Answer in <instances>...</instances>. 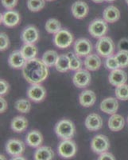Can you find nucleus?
Here are the masks:
<instances>
[{
    "label": "nucleus",
    "instance_id": "36",
    "mask_svg": "<svg viewBox=\"0 0 128 160\" xmlns=\"http://www.w3.org/2000/svg\"><path fill=\"white\" fill-rule=\"evenodd\" d=\"M10 45V40L7 35L6 33H1L0 34V50L3 51L8 48Z\"/></svg>",
    "mask_w": 128,
    "mask_h": 160
},
{
    "label": "nucleus",
    "instance_id": "1",
    "mask_svg": "<svg viewBox=\"0 0 128 160\" xmlns=\"http://www.w3.org/2000/svg\"><path fill=\"white\" fill-rule=\"evenodd\" d=\"M22 75L30 83L38 84L46 79L49 70L42 60L35 58L26 61L22 68Z\"/></svg>",
    "mask_w": 128,
    "mask_h": 160
},
{
    "label": "nucleus",
    "instance_id": "14",
    "mask_svg": "<svg viewBox=\"0 0 128 160\" xmlns=\"http://www.w3.org/2000/svg\"><path fill=\"white\" fill-rule=\"evenodd\" d=\"M1 22L7 28H14L20 22L19 13L16 11H7L1 15Z\"/></svg>",
    "mask_w": 128,
    "mask_h": 160
},
{
    "label": "nucleus",
    "instance_id": "25",
    "mask_svg": "<svg viewBox=\"0 0 128 160\" xmlns=\"http://www.w3.org/2000/svg\"><path fill=\"white\" fill-rule=\"evenodd\" d=\"M11 129L17 133H22L28 127L27 119L23 116H16L11 121Z\"/></svg>",
    "mask_w": 128,
    "mask_h": 160
},
{
    "label": "nucleus",
    "instance_id": "26",
    "mask_svg": "<svg viewBox=\"0 0 128 160\" xmlns=\"http://www.w3.org/2000/svg\"><path fill=\"white\" fill-rule=\"evenodd\" d=\"M55 67H56L57 71L62 73L66 72L70 70V60L68 55L62 54L59 55Z\"/></svg>",
    "mask_w": 128,
    "mask_h": 160
},
{
    "label": "nucleus",
    "instance_id": "31",
    "mask_svg": "<svg viewBox=\"0 0 128 160\" xmlns=\"http://www.w3.org/2000/svg\"><path fill=\"white\" fill-rule=\"evenodd\" d=\"M45 0H27V8L32 12H38L43 9Z\"/></svg>",
    "mask_w": 128,
    "mask_h": 160
},
{
    "label": "nucleus",
    "instance_id": "38",
    "mask_svg": "<svg viewBox=\"0 0 128 160\" xmlns=\"http://www.w3.org/2000/svg\"><path fill=\"white\" fill-rule=\"evenodd\" d=\"M9 90V84L4 79H1L0 81V95L1 96L4 95Z\"/></svg>",
    "mask_w": 128,
    "mask_h": 160
},
{
    "label": "nucleus",
    "instance_id": "34",
    "mask_svg": "<svg viewBox=\"0 0 128 160\" xmlns=\"http://www.w3.org/2000/svg\"><path fill=\"white\" fill-rule=\"evenodd\" d=\"M116 58L117 59L120 68H125L128 67V51H119L116 54Z\"/></svg>",
    "mask_w": 128,
    "mask_h": 160
},
{
    "label": "nucleus",
    "instance_id": "29",
    "mask_svg": "<svg viewBox=\"0 0 128 160\" xmlns=\"http://www.w3.org/2000/svg\"><path fill=\"white\" fill-rule=\"evenodd\" d=\"M45 30L49 34H54L59 32L62 30V24L56 18H49L45 23Z\"/></svg>",
    "mask_w": 128,
    "mask_h": 160
},
{
    "label": "nucleus",
    "instance_id": "11",
    "mask_svg": "<svg viewBox=\"0 0 128 160\" xmlns=\"http://www.w3.org/2000/svg\"><path fill=\"white\" fill-rule=\"evenodd\" d=\"M6 151L12 156H20L25 151V144L19 139H10L6 145Z\"/></svg>",
    "mask_w": 128,
    "mask_h": 160
},
{
    "label": "nucleus",
    "instance_id": "27",
    "mask_svg": "<svg viewBox=\"0 0 128 160\" xmlns=\"http://www.w3.org/2000/svg\"><path fill=\"white\" fill-rule=\"evenodd\" d=\"M20 51L26 61L35 58L38 54V48L34 44H24Z\"/></svg>",
    "mask_w": 128,
    "mask_h": 160
},
{
    "label": "nucleus",
    "instance_id": "2",
    "mask_svg": "<svg viewBox=\"0 0 128 160\" xmlns=\"http://www.w3.org/2000/svg\"><path fill=\"white\" fill-rule=\"evenodd\" d=\"M75 126L73 122L69 119H62L57 123L55 132L59 138L63 140L70 139L75 134Z\"/></svg>",
    "mask_w": 128,
    "mask_h": 160
},
{
    "label": "nucleus",
    "instance_id": "48",
    "mask_svg": "<svg viewBox=\"0 0 128 160\" xmlns=\"http://www.w3.org/2000/svg\"><path fill=\"white\" fill-rule=\"evenodd\" d=\"M127 122H128V117H127Z\"/></svg>",
    "mask_w": 128,
    "mask_h": 160
},
{
    "label": "nucleus",
    "instance_id": "12",
    "mask_svg": "<svg viewBox=\"0 0 128 160\" xmlns=\"http://www.w3.org/2000/svg\"><path fill=\"white\" fill-rule=\"evenodd\" d=\"M21 38L25 44H34L39 38V33L34 26H28L22 31Z\"/></svg>",
    "mask_w": 128,
    "mask_h": 160
},
{
    "label": "nucleus",
    "instance_id": "6",
    "mask_svg": "<svg viewBox=\"0 0 128 160\" xmlns=\"http://www.w3.org/2000/svg\"><path fill=\"white\" fill-rule=\"evenodd\" d=\"M58 154L64 158H70L76 155V145L70 139L63 140L58 145Z\"/></svg>",
    "mask_w": 128,
    "mask_h": 160
},
{
    "label": "nucleus",
    "instance_id": "7",
    "mask_svg": "<svg viewBox=\"0 0 128 160\" xmlns=\"http://www.w3.org/2000/svg\"><path fill=\"white\" fill-rule=\"evenodd\" d=\"M110 148L108 138L103 135H97L92 138L91 142V148L95 153L102 154L106 152Z\"/></svg>",
    "mask_w": 128,
    "mask_h": 160
},
{
    "label": "nucleus",
    "instance_id": "22",
    "mask_svg": "<svg viewBox=\"0 0 128 160\" xmlns=\"http://www.w3.org/2000/svg\"><path fill=\"white\" fill-rule=\"evenodd\" d=\"M125 121L122 115L118 114L112 115L108 120V128L112 131H119L124 128Z\"/></svg>",
    "mask_w": 128,
    "mask_h": 160
},
{
    "label": "nucleus",
    "instance_id": "44",
    "mask_svg": "<svg viewBox=\"0 0 128 160\" xmlns=\"http://www.w3.org/2000/svg\"><path fill=\"white\" fill-rule=\"evenodd\" d=\"M0 160H7V158L3 155H0Z\"/></svg>",
    "mask_w": 128,
    "mask_h": 160
},
{
    "label": "nucleus",
    "instance_id": "16",
    "mask_svg": "<svg viewBox=\"0 0 128 160\" xmlns=\"http://www.w3.org/2000/svg\"><path fill=\"white\" fill-rule=\"evenodd\" d=\"M119 108V102L116 98L110 97L103 99L100 103V110L103 112L108 114V115H114Z\"/></svg>",
    "mask_w": 128,
    "mask_h": 160
},
{
    "label": "nucleus",
    "instance_id": "13",
    "mask_svg": "<svg viewBox=\"0 0 128 160\" xmlns=\"http://www.w3.org/2000/svg\"><path fill=\"white\" fill-rule=\"evenodd\" d=\"M72 14L77 19H82L88 15L89 11V5L84 1H76L72 5Z\"/></svg>",
    "mask_w": 128,
    "mask_h": 160
},
{
    "label": "nucleus",
    "instance_id": "3",
    "mask_svg": "<svg viewBox=\"0 0 128 160\" xmlns=\"http://www.w3.org/2000/svg\"><path fill=\"white\" fill-rule=\"evenodd\" d=\"M115 43L110 37L103 36L99 38L96 44V49L97 53L103 58H108L112 56L115 51Z\"/></svg>",
    "mask_w": 128,
    "mask_h": 160
},
{
    "label": "nucleus",
    "instance_id": "32",
    "mask_svg": "<svg viewBox=\"0 0 128 160\" xmlns=\"http://www.w3.org/2000/svg\"><path fill=\"white\" fill-rule=\"evenodd\" d=\"M67 55H68L69 60H70V70H72V71L80 70L82 62L80 58H79V56H77L76 54H74L72 52H69Z\"/></svg>",
    "mask_w": 128,
    "mask_h": 160
},
{
    "label": "nucleus",
    "instance_id": "23",
    "mask_svg": "<svg viewBox=\"0 0 128 160\" xmlns=\"http://www.w3.org/2000/svg\"><path fill=\"white\" fill-rule=\"evenodd\" d=\"M101 66V59L99 55L96 54H90L85 58V67L87 70L92 71H97Z\"/></svg>",
    "mask_w": 128,
    "mask_h": 160
},
{
    "label": "nucleus",
    "instance_id": "43",
    "mask_svg": "<svg viewBox=\"0 0 128 160\" xmlns=\"http://www.w3.org/2000/svg\"><path fill=\"white\" fill-rule=\"evenodd\" d=\"M92 1H93V2H96V3H101V2H103L105 0H92Z\"/></svg>",
    "mask_w": 128,
    "mask_h": 160
},
{
    "label": "nucleus",
    "instance_id": "33",
    "mask_svg": "<svg viewBox=\"0 0 128 160\" xmlns=\"http://www.w3.org/2000/svg\"><path fill=\"white\" fill-rule=\"evenodd\" d=\"M115 94L118 99L122 100V101H126L128 100V85L127 84H123L119 87H116V89L115 91Z\"/></svg>",
    "mask_w": 128,
    "mask_h": 160
},
{
    "label": "nucleus",
    "instance_id": "35",
    "mask_svg": "<svg viewBox=\"0 0 128 160\" xmlns=\"http://www.w3.org/2000/svg\"><path fill=\"white\" fill-rule=\"evenodd\" d=\"M105 66L107 69L111 70V71H115L120 68L116 56H110L107 58L106 61H105Z\"/></svg>",
    "mask_w": 128,
    "mask_h": 160
},
{
    "label": "nucleus",
    "instance_id": "4",
    "mask_svg": "<svg viewBox=\"0 0 128 160\" xmlns=\"http://www.w3.org/2000/svg\"><path fill=\"white\" fill-rule=\"evenodd\" d=\"M108 31V25L104 19L96 18L93 20L89 26V31L94 38H100L106 35Z\"/></svg>",
    "mask_w": 128,
    "mask_h": 160
},
{
    "label": "nucleus",
    "instance_id": "39",
    "mask_svg": "<svg viewBox=\"0 0 128 160\" xmlns=\"http://www.w3.org/2000/svg\"><path fill=\"white\" fill-rule=\"evenodd\" d=\"M118 48L120 51H128V39L127 38H122L118 44Z\"/></svg>",
    "mask_w": 128,
    "mask_h": 160
},
{
    "label": "nucleus",
    "instance_id": "18",
    "mask_svg": "<svg viewBox=\"0 0 128 160\" xmlns=\"http://www.w3.org/2000/svg\"><path fill=\"white\" fill-rule=\"evenodd\" d=\"M25 62H26V60L24 58L21 51H15L11 52L9 56V58H8V63H9V65L12 68H15V69L23 68Z\"/></svg>",
    "mask_w": 128,
    "mask_h": 160
},
{
    "label": "nucleus",
    "instance_id": "47",
    "mask_svg": "<svg viewBox=\"0 0 128 160\" xmlns=\"http://www.w3.org/2000/svg\"><path fill=\"white\" fill-rule=\"evenodd\" d=\"M125 1H126V2L127 3V5H128V0H125Z\"/></svg>",
    "mask_w": 128,
    "mask_h": 160
},
{
    "label": "nucleus",
    "instance_id": "9",
    "mask_svg": "<svg viewBox=\"0 0 128 160\" xmlns=\"http://www.w3.org/2000/svg\"><path fill=\"white\" fill-rule=\"evenodd\" d=\"M74 51L77 56L87 57L92 51V42L87 38H79L74 43Z\"/></svg>",
    "mask_w": 128,
    "mask_h": 160
},
{
    "label": "nucleus",
    "instance_id": "19",
    "mask_svg": "<svg viewBox=\"0 0 128 160\" xmlns=\"http://www.w3.org/2000/svg\"><path fill=\"white\" fill-rule=\"evenodd\" d=\"M96 95L95 92L91 90H85L80 93L79 96V101L80 105L84 108H90L96 102Z\"/></svg>",
    "mask_w": 128,
    "mask_h": 160
},
{
    "label": "nucleus",
    "instance_id": "37",
    "mask_svg": "<svg viewBox=\"0 0 128 160\" xmlns=\"http://www.w3.org/2000/svg\"><path fill=\"white\" fill-rule=\"evenodd\" d=\"M2 4L6 9L11 11L16 7L18 0H2Z\"/></svg>",
    "mask_w": 128,
    "mask_h": 160
},
{
    "label": "nucleus",
    "instance_id": "17",
    "mask_svg": "<svg viewBox=\"0 0 128 160\" xmlns=\"http://www.w3.org/2000/svg\"><path fill=\"white\" fill-rule=\"evenodd\" d=\"M85 126L87 129L91 131H96L103 127V119L98 114L92 113L85 119Z\"/></svg>",
    "mask_w": 128,
    "mask_h": 160
},
{
    "label": "nucleus",
    "instance_id": "28",
    "mask_svg": "<svg viewBox=\"0 0 128 160\" xmlns=\"http://www.w3.org/2000/svg\"><path fill=\"white\" fill-rule=\"evenodd\" d=\"M58 57H59V55H58L57 51H53V50H49V51H47L46 52L44 53L42 60L48 68H50V67L56 65Z\"/></svg>",
    "mask_w": 128,
    "mask_h": 160
},
{
    "label": "nucleus",
    "instance_id": "10",
    "mask_svg": "<svg viewBox=\"0 0 128 160\" xmlns=\"http://www.w3.org/2000/svg\"><path fill=\"white\" fill-rule=\"evenodd\" d=\"M27 96L34 102H42L46 96V91L40 83L32 84L27 91Z\"/></svg>",
    "mask_w": 128,
    "mask_h": 160
},
{
    "label": "nucleus",
    "instance_id": "8",
    "mask_svg": "<svg viewBox=\"0 0 128 160\" xmlns=\"http://www.w3.org/2000/svg\"><path fill=\"white\" fill-rule=\"evenodd\" d=\"M90 73L87 70H78L72 77V82L73 84L78 88H85L89 87L91 83Z\"/></svg>",
    "mask_w": 128,
    "mask_h": 160
},
{
    "label": "nucleus",
    "instance_id": "24",
    "mask_svg": "<svg viewBox=\"0 0 128 160\" xmlns=\"http://www.w3.org/2000/svg\"><path fill=\"white\" fill-rule=\"evenodd\" d=\"M54 153L49 147H40L34 153V160H53Z\"/></svg>",
    "mask_w": 128,
    "mask_h": 160
},
{
    "label": "nucleus",
    "instance_id": "46",
    "mask_svg": "<svg viewBox=\"0 0 128 160\" xmlns=\"http://www.w3.org/2000/svg\"><path fill=\"white\" fill-rule=\"evenodd\" d=\"M45 1H49V2H51V1H53V0H45Z\"/></svg>",
    "mask_w": 128,
    "mask_h": 160
},
{
    "label": "nucleus",
    "instance_id": "15",
    "mask_svg": "<svg viewBox=\"0 0 128 160\" xmlns=\"http://www.w3.org/2000/svg\"><path fill=\"white\" fill-rule=\"evenodd\" d=\"M109 82L112 86L119 87L126 83L127 81V74L124 71L120 69L112 71L108 77Z\"/></svg>",
    "mask_w": 128,
    "mask_h": 160
},
{
    "label": "nucleus",
    "instance_id": "42",
    "mask_svg": "<svg viewBox=\"0 0 128 160\" xmlns=\"http://www.w3.org/2000/svg\"><path fill=\"white\" fill-rule=\"evenodd\" d=\"M11 160H26V159H25L24 157H22V156H21V155H20V156L14 157V158H13Z\"/></svg>",
    "mask_w": 128,
    "mask_h": 160
},
{
    "label": "nucleus",
    "instance_id": "21",
    "mask_svg": "<svg viewBox=\"0 0 128 160\" xmlns=\"http://www.w3.org/2000/svg\"><path fill=\"white\" fill-rule=\"evenodd\" d=\"M25 142L30 147L39 148L43 142V136L40 131L34 130L28 133L25 138Z\"/></svg>",
    "mask_w": 128,
    "mask_h": 160
},
{
    "label": "nucleus",
    "instance_id": "45",
    "mask_svg": "<svg viewBox=\"0 0 128 160\" xmlns=\"http://www.w3.org/2000/svg\"><path fill=\"white\" fill-rule=\"evenodd\" d=\"M105 1H107V2H113L115 0H105Z\"/></svg>",
    "mask_w": 128,
    "mask_h": 160
},
{
    "label": "nucleus",
    "instance_id": "20",
    "mask_svg": "<svg viewBox=\"0 0 128 160\" xmlns=\"http://www.w3.org/2000/svg\"><path fill=\"white\" fill-rule=\"evenodd\" d=\"M103 17L107 22L114 23L120 18V11L115 6H108L103 10Z\"/></svg>",
    "mask_w": 128,
    "mask_h": 160
},
{
    "label": "nucleus",
    "instance_id": "30",
    "mask_svg": "<svg viewBox=\"0 0 128 160\" xmlns=\"http://www.w3.org/2000/svg\"><path fill=\"white\" fill-rule=\"evenodd\" d=\"M15 107L18 111L21 113H28L30 111L31 104L28 99L22 98V99L17 100L15 103Z\"/></svg>",
    "mask_w": 128,
    "mask_h": 160
},
{
    "label": "nucleus",
    "instance_id": "41",
    "mask_svg": "<svg viewBox=\"0 0 128 160\" xmlns=\"http://www.w3.org/2000/svg\"><path fill=\"white\" fill-rule=\"evenodd\" d=\"M0 106H1L0 111H1V113H3L7 108V102L5 100V98H2V96L0 98Z\"/></svg>",
    "mask_w": 128,
    "mask_h": 160
},
{
    "label": "nucleus",
    "instance_id": "40",
    "mask_svg": "<svg viewBox=\"0 0 128 160\" xmlns=\"http://www.w3.org/2000/svg\"><path fill=\"white\" fill-rule=\"evenodd\" d=\"M98 160H116L114 155L109 152H103L100 154Z\"/></svg>",
    "mask_w": 128,
    "mask_h": 160
},
{
    "label": "nucleus",
    "instance_id": "5",
    "mask_svg": "<svg viewBox=\"0 0 128 160\" xmlns=\"http://www.w3.org/2000/svg\"><path fill=\"white\" fill-rule=\"evenodd\" d=\"M53 42L57 48L65 49L69 48L73 42V35L66 29H62L54 35Z\"/></svg>",
    "mask_w": 128,
    "mask_h": 160
}]
</instances>
